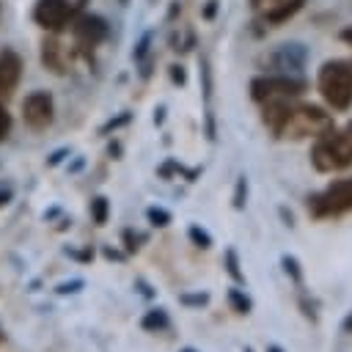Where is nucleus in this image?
Here are the masks:
<instances>
[{
	"mask_svg": "<svg viewBox=\"0 0 352 352\" xmlns=\"http://www.w3.org/2000/svg\"><path fill=\"white\" fill-rule=\"evenodd\" d=\"M146 220H148V226H154V228H165V226H170V212L168 209H162V206H148L146 209Z\"/></svg>",
	"mask_w": 352,
	"mask_h": 352,
	"instance_id": "obj_22",
	"label": "nucleus"
},
{
	"mask_svg": "<svg viewBox=\"0 0 352 352\" xmlns=\"http://www.w3.org/2000/svg\"><path fill=\"white\" fill-rule=\"evenodd\" d=\"M74 19V3L72 0H38L33 8V22L50 33H60Z\"/></svg>",
	"mask_w": 352,
	"mask_h": 352,
	"instance_id": "obj_7",
	"label": "nucleus"
},
{
	"mask_svg": "<svg viewBox=\"0 0 352 352\" xmlns=\"http://www.w3.org/2000/svg\"><path fill=\"white\" fill-rule=\"evenodd\" d=\"M179 352H198V349H192V346H182Z\"/></svg>",
	"mask_w": 352,
	"mask_h": 352,
	"instance_id": "obj_38",
	"label": "nucleus"
},
{
	"mask_svg": "<svg viewBox=\"0 0 352 352\" xmlns=\"http://www.w3.org/2000/svg\"><path fill=\"white\" fill-rule=\"evenodd\" d=\"M102 256H104L107 261H124V258H126L124 250H116V248H107V245L102 248Z\"/></svg>",
	"mask_w": 352,
	"mask_h": 352,
	"instance_id": "obj_27",
	"label": "nucleus"
},
{
	"mask_svg": "<svg viewBox=\"0 0 352 352\" xmlns=\"http://www.w3.org/2000/svg\"><path fill=\"white\" fill-rule=\"evenodd\" d=\"M8 201H11V190H3V187H0V206H6Z\"/></svg>",
	"mask_w": 352,
	"mask_h": 352,
	"instance_id": "obj_33",
	"label": "nucleus"
},
{
	"mask_svg": "<svg viewBox=\"0 0 352 352\" xmlns=\"http://www.w3.org/2000/svg\"><path fill=\"white\" fill-rule=\"evenodd\" d=\"M214 14V0H209V6H206V11H204V16H212Z\"/></svg>",
	"mask_w": 352,
	"mask_h": 352,
	"instance_id": "obj_37",
	"label": "nucleus"
},
{
	"mask_svg": "<svg viewBox=\"0 0 352 352\" xmlns=\"http://www.w3.org/2000/svg\"><path fill=\"white\" fill-rule=\"evenodd\" d=\"M242 352H253V346H245V349H242Z\"/></svg>",
	"mask_w": 352,
	"mask_h": 352,
	"instance_id": "obj_39",
	"label": "nucleus"
},
{
	"mask_svg": "<svg viewBox=\"0 0 352 352\" xmlns=\"http://www.w3.org/2000/svg\"><path fill=\"white\" fill-rule=\"evenodd\" d=\"M280 270H283V275H286L294 286H302L305 275H302V264H300V258H297V256L283 253V256H280Z\"/></svg>",
	"mask_w": 352,
	"mask_h": 352,
	"instance_id": "obj_16",
	"label": "nucleus"
},
{
	"mask_svg": "<svg viewBox=\"0 0 352 352\" xmlns=\"http://www.w3.org/2000/svg\"><path fill=\"white\" fill-rule=\"evenodd\" d=\"M187 239L192 242V248H198V250H209L214 242H212V234L204 228V226H198V223H192L190 228H187Z\"/></svg>",
	"mask_w": 352,
	"mask_h": 352,
	"instance_id": "obj_20",
	"label": "nucleus"
},
{
	"mask_svg": "<svg viewBox=\"0 0 352 352\" xmlns=\"http://www.w3.org/2000/svg\"><path fill=\"white\" fill-rule=\"evenodd\" d=\"M305 209L314 220H336L352 212V176L333 179L324 190L305 198Z\"/></svg>",
	"mask_w": 352,
	"mask_h": 352,
	"instance_id": "obj_4",
	"label": "nucleus"
},
{
	"mask_svg": "<svg viewBox=\"0 0 352 352\" xmlns=\"http://www.w3.org/2000/svg\"><path fill=\"white\" fill-rule=\"evenodd\" d=\"M3 338H6V336H3V327H0V344H3Z\"/></svg>",
	"mask_w": 352,
	"mask_h": 352,
	"instance_id": "obj_40",
	"label": "nucleus"
},
{
	"mask_svg": "<svg viewBox=\"0 0 352 352\" xmlns=\"http://www.w3.org/2000/svg\"><path fill=\"white\" fill-rule=\"evenodd\" d=\"M22 77V60L14 50H3L0 52V99L11 96V91L19 85Z\"/></svg>",
	"mask_w": 352,
	"mask_h": 352,
	"instance_id": "obj_10",
	"label": "nucleus"
},
{
	"mask_svg": "<svg viewBox=\"0 0 352 352\" xmlns=\"http://www.w3.org/2000/svg\"><path fill=\"white\" fill-rule=\"evenodd\" d=\"M129 121V116H118V118H113V121H107L104 126H102V132H110V129H118L121 124H126Z\"/></svg>",
	"mask_w": 352,
	"mask_h": 352,
	"instance_id": "obj_29",
	"label": "nucleus"
},
{
	"mask_svg": "<svg viewBox=\"0 0 352 352\" xmlns=\"http://www.w3.org/2000/svg\"><path fill=\"white\" fill-rule=\"evenodd\" d=\"M41 63L52 74H66L69 72V55H66V50H63V44L58 38H44V44H41Z\"/></svg>",
	"mask_w": 352,
	"mask_h": 352,
	"instance_id": "obj_11",
	"label": "nucleus"
},
{
	"mask_svg": "<svg viewBox=\"0 0 352 352\" xmlns=\"http://www.w3.org/2000/svg\"><path fill=\"white\" fill-rule=\"evenodd\" d=\"M140 327L146 330V333H162V330H168L170 327V316H168V311L165 308H148L143 316H140Z\"/></svg>",
	"mask_w": 352,
	"mask_h": 352,
	"instance_id": "obj_13",
	"label": "nucleus"
},
{
	"mask_svg": "<svg viewBox=\"0 0 352 352\" xmlns=\"http://www.w3.org/2000/svg\"><path fill=\"white\" fill-rule=\"evenodd\" d=\"M245 204H248V176L242 173V176H236L234 195H231V206H234L236 212H242V209H245Z\"/></svg>",
	"mask_w": 352,
	"mask_h": 352,
	"instance_id": "obj_21",
	"label": "nucleus"
},
{
	"mask_svg": "<svg viewBox=\"0 0 352 352\" xmlns=\"http://www.w3.org/2000/svg\"><path fill=\"white\" fill-rule=\"evenodd\" d=\"M308 52L302 44H280L275 52H270L264 58V66L270 74H294L305 66Z\"/></svg>",
	"mask_w": 352,
	"mask_h": 352,
	"instance_id": "obj_8",
	"label": "nucleus"
},
{
	"mask_svg": "<svg viewBox=\"0 0 352 352\" xmlns=\"http://www.w3.org/2000/svg\"><path fill=\"white\" fill-rule=\"evenodd\" d=\"M308 91V80L297 74H261L250 80V99L256 104L267 102H283V99H300Z\"/></svg>",
	"mask_w": 352,
	"mask_h": 352,
	"instance_id": "obj_5",
	"label": "nucleus"
},
{
	"mask_svg": "<svg viewBox=\"0 0 352 352\" xmlns=\"http://www.w3.org/2000/svg\"><path fill=\"white\" fill-rule=\"evenodd\" d=\"M209 302V292H182L179 294V305L184 308H204Z\"/></svg>",
	"mask_w": 352,
	"mask_h": 352,
	"instance_id": "obj_23",
	"label": "nucleus"
},
{
	"mask_svg": "<svg viewBox=\"0 0 352 352\" xmlns=\"http://www.w3.org/2000/svg\"><path fill=\"white\" fill-rule=\"evenodd\" d=\"M264 352H286L283 346H278V344H267V349Z\"/></svg>",
	"mask_w": 352,
	"mask_h": 352,
	"instance_id": "obj_36",
	"label": "nucleus"
},
{
	"mask_svg": "<svg viewBox=\"0 0 352 352\" xmlns=\"http://www.w3.org/2000/svg\"><path fill=\"white\" fill-rule=\"evenodd\" d=\"M341 38H344V41H346V44H352V25H349V28H344V30H341Z\"/></svg>",
	"mask_w": 352,
	"mask_h": 352,
	"instance_id": "obj_35",
	"label": "nucleus"
},
{
	"mask_svg": "<svg viewBox=\"0 0 352 352\" xmlns=\"http://www.w3.org/2000/svg\"><path fill=\"white\" fill-rule=\"evenodd\" d=\"M223 267H226L228 278H231L236 286H245V270H242V264H239L236 248H226V253H223Z\"/></svg>",
	"mask_w": 352,
	"mask_h": 352,
	"instance_id": "obj_15",
	"label": "nucleus"
},
{
	"mask_svg": "<svg viewBox=\"0 0 352 352\" xmlns=\"http://www.w3.org/2000/svg\"><path fill=\"white\" fill-rule=\"evenodd\" d=\"M272 3H278V0H250L253 8H264V6H272Z\"/></svg>",
	"mask_w": 352,
	"mask_h": 352,
	"instance_id": "obj_34",
	"label": "nucleus"
},
{
	"mask_svg": "<svg viewBox=\"0 0 352 352\" xmlns=\"http://www.w3.org/2000/svg\"><path fill=\"white\" fill-rule=\"evenodd\" d=\"M63 253H66V256H72V258H77V261H82V264H88V261H94V248H85V250H74V248H63Z\"/></svg>",
	"mask_w": 352,
	"mask_h": 352,
	"instance_id": "obj_26",
	"label": "nucleus"
},
{
	"mask_svg": "<svg viewBox=\"0 0 352 352\" xmlns=\"http://www.w3.org/2000/svg\"><path fill=\"white\" fill-rule=\"evenodd\" d=\"M88 212H91L94 226H104V223H107V217H110V201H107L104 195H96V198H91Z\"/></svg>",
	"mask_w": 352,
	"mask_h": 352,
	"instance_id": "obj_19",
	"label": "nucleus"
},
{
	"mask_svg": "<svg viewBox=\"0 0 352 352\" xmlns=\"http://www.w3.org/2000/svg\"><path fill=\"white\" fill-rule=\"evenodd\" d=\"M135 286L140 289V294H143V297H148V300L154 297V292H151V286H148V283H146L143 278H138V280H135Z\"/></svg>",
	"mask_w": 352,
	"mask_h": 352,
	"instance_id": "obj_30",
	"label": "nucleus"
},
{
	"mask_svg": "<svg viewBox=\"0 0 352 352\" xmlns=\"http://www.w3.org/2000/svg\"><path fill=\"white\" fill-rule=\"evenodd\" d=\"M170 80H173V82H179V85H184V82H187L184 66H170Z\"/></svg>",
	"mask_w": 352,
	"mask_h": 352,
	"instance_id": "obj_28",
	"label": "nucleus"
},
{
	"mask_svg": "<svg viewBox=\"0 0 352 352\" xmlns=\"http://www.w3.org/2000/svg\"><path fill=\"white\" fill-rule=\"evenodd\" d=\"M226 300H228L231 311L239 314V316H248V314L253 311V300H250V294H248L245 289H239V286H231V289L226 292Z\"/></svg>",
	"mask_w": 352,
	"mask_h": 352,
	"instance_id": "obj_14",
	"label": "nucleus"
},
{
	"mask_svg": "<svg viewBox=\"0 0 352 352\" xmlns=\"http://www.w3.org/2000/svg\"><path fill=\"white\" fill-rule=\"evenodd\" d=\"M311 165L319 173H336L352 165V121H346L341 129L333 126L324 135L314 138Z\"/></svg>",
	"mask_w": 352,
	"mask_h": 352,
	"instance_id": "obj_2",
	"label": "nucleus"
},
{
	"mask_svg": "<svg viewBox=\"0 0 352 352\" xmlns=\"http://www.w3.org/2000/svg\"><path fill=\"white\" fill-rule=\"evenodd\" d=\"M300 292H297V305H300V311H302V316L311 322V324H316L319 322V302L302 289V286H297Z\"/></svg>",
	"mask_w": 352,
	"mask_h": 352,
	"instance_id": "obj_17",
	"label": "nucleus"
},
{
	"mask_svg": "<svg viewBox=\"0 0 352 352\" xmlns=\"http://www.w3.org/2000/svg\"><path fill=\"white\" fill-rule=\"evenodd\" d=\"M261 121L272 132L275 140H305V138H319L327 129L336 126L333 116L308 102L297 99H283V102H267L261 104Z\"/></svg>",
	"mask_w": 352,
	"mask_h": 352,
	"instance_id": "obj_1",
	"label": "nucleus"
},
{
	"mask_svg": "<svg viewBox=\"0 0 352 352\" xmlns=\"http://www.w3.org/2000/svg\"><path fill=\"white\" fill-rule=\"evenodd\" d=\"M146 239H148V234H140V231H135V228H124V231H121V248H124L126 256H135V253L143 248Z\"/></svg>",
	"mask_w": 352,
	"mask_h": 352,
	"instance_id": "obj_18",
	"label": "nucleus"
},
{
	"mask_svg": "<svg viewBox=\"0 0 352 352\" xmlns=\"http://www.w3.org/2000/svg\"><path fill=\"white\" fill-rule=\"evenodd\" d=\"M72 33H74V44L88 52V50L99 47V44L107 38L110 28H107V22H104L102 16L85 14V16H80V19H72Z\"/></svg>",
	"mask_w": 352,
	"mask_h": 352,
	"instance_id": "obj_9",
	"label": "nucleus"
},
{
	"mask_svg": "<svg viewBox=\"0 0 352 352\" xmlns=\"http://www.w3.org/2000/svg\"><path fill=\"white\" fill-rule=\"evenodd\" d=\"M11 124H14V121H11V113L6 110V104H3V99H0V143L11 135Z\"/></svg>",
	"mask_w": 352,
	"mask_h": 352,
	"instance_id": "obj_25",
	"label": "nucleus"
},
{
	"mask_svg": "<svg viewBox=\"0 0 352 352\" xmlns=\"http://www.w3.org/2000/svg\"><path fill=\"white\" fill-rule=\"evenodd\" d=\"M316 88L330 110H349L352 107V60H324L316 74Z\"/></svg>",
	"mask_w": 352,
	"mask_h": 352,
	"instance_id": "obj_3",
	"label": "nucleus"
},
{
	"mask_svg": "<svg viewBox=\"0 0 352 352\" xmlns=\"http://www.w3.org/2000/svg\"><path fill=\"white\" fill-rule=\"evenodd\" d=\"M22 121L25 126H30L33 132H44L52 126L55 121V102L47 91H33L25 96L22 102Z\"/></svg>",
	"mask_w": 352,
	"mask_h": 352,
	"instance_id": "obj_6",
	"label": "nucleus"
},
{
	"mask_svg": "<svg viewBox=\"0 0 352 352\" xmlns=\"http://www.w3.org/2000/svg\"><path fill=\"white\" fill-rule=\"evenodd\" d=\"M302 3H305V0H278V3L267 6L264 19H267L270 25H280V22L292 19V16H294V14L302 8Z\"/></svg>",
	"mask_w": 352,
	"mask_h": 352,
	"instance_id": "obj_12",
	"label": "nucleus"
},
{
	"mask_svg": "<svg viewBox=\"0 0 352 352\" xmlns=\"http://www.w3.org/2000/svg\"><path fill=\"white\" fill-rule=\"evenodd\" d=\"M82 286H85V280H82V278H72V280L58 283V286H55V292H58V294H77Z\"/></svg>",
	"mask_w": 352,
	"mask_h": 352,
	"instance_id": "obj_24",
	"label": "nucleus"
},
{
	"mask_svg": "<svg viewBox=\"0 0 352 352\" xmlns=\"http://www.w3.org/2000/svg\"><path fill=\"white\" fill-rule=\"evenodd\" d=\"M280 217H283V226H289V228H294V214L286 209V206H280Z\"/></svg>",
	"mask_w": 352,
	"mask_h": 352,
	"instance_id": "obj_31",
	"label": "nucleus"
},
{
	"mask_svg": "<svg viewBox=\"0 0 352 352\" xmlns=\"http://www.w3.org/2000/svg\"><path fill=\"white\" fill-rule=\"evenodd\" d=\"M341 330H344V333H349V336H352V311H349V314H346V316H344V322H341Z\"/></svg>",
	"mask_w": 352,
	"mask_h": 352,
	"instance_id": "obj_32",
	"label": "nucleus"
}]
</instances>
